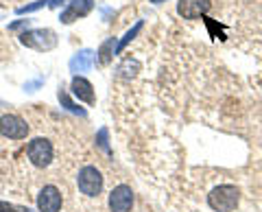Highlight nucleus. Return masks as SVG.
Instances as JSON below:
<instances>
[{"mask_svg":"<svg viewBox=\"0 0 262 212\" xmlns=\"http://www.w3.org/2000/svg\"><path fill=\"white\" fill-rule=\"evenodd\" d=\"M212 7V0H179L177 13L186 20H196L201 15H206Z\"/></svg>","mask_w":262,"mask_h":212,"instance_id":"obj_8","label":"nucleus"},{"mask_svg":"<svg viewBox=\"0 0 262 212\" xmlns=\"http://www.w3.org/2000/svg\"><path fill=\"white\" fill-rule=\"evenodd\" d=\"M134 208V190L127 184L116 186L110 193V210L112 212H131Z\"/></svg>","mask_w":262,"mask_h":212,"instance_id":"obj_6","label":"nucleus"},{"mask_svg":"<svg viewBox=\"0 0 262 212\" xmlns=\"http://www.w3.org/2000/svg\"><path fill=\"white\" fill-rule=\"evenodd\" d=\"M20 42L33 48V51H51V48L57 46V35L48 29H33V31H24L20 35Z\"/></svg>","mask_w":262,"mask_h":212,"instance_id":"obj_2","label":"nucleus"},{"mask_svg":"<svg viewBox=\"0 0 262 212\" xmlns=\"http://www.w3.org/2000/svg\"><path fill=\"white\" fill-rule=\"evenodd\" d=\"M59 101H61V103L66 105V108H68V110H70V112H75V114H79V116H83V114H85L83 110H81V108H77V105H75V103H72V101L68 99V94H66V92H63V90H59Z\"/></svg>","mask_w":262,"mask_h":212,"instance_id":"obj_14","label":"nucleus"},{"mask_svg":"<svg viewBox=\"0 0 262 212\" xmlns=\"http://www.w3.org/2000/svg\"><path fill=\"white\" fill-rule=\"evenodd\" d=\"M70 88H72V94H75L79 101H85L88 105L94 103V88H92V83H90L88 79L75 77V79H72V86Z\"/></svg>","mask_w":262,"mask_h":212,"instance_id":"obj_10","label":"nucleus"},{"mask_svg":"<svg viewBox=\"0 0 262 212\" xmlns=\"http://www.w3.org/2000/svg\"><path fill=\"white\" fill-rule=\"evenodd\" d=\"M151 3H155V5H160V3H164V0H151Z\"/></svg>","mask_w":262,"mask_h":212,"instance_id":"obj_18","label":"nucleus"},{"mask_svg":"<svg viewBox=\"0 0 262 212\" xmlns=\"http://www.w3.org/2000/svg\"><path fill=\"white\" fill-rule=\"evenodd\" d=\"M140 70V63H138L136 59H131V57H127L125 61L118 66V77H122V79H131V77H136V72Z\"/></svg>","mask_w":262,"mask_h":212,"instance_id":"obj_12","label":"nucleus"},{"mask_svg":"<svg viewBox=\"0 0 262 212\" xmlns=\"http://www.w3.org/2000/svg\"><path fill=\"white\" fill-rule=\"evenodd\" d=\"M63 0H48V7H59Z\"/></svg>","mask_w":262,"mask_h":212,"instance_id":"obj_17","label":"nucleus"},{"mask_svg":"<svg viewBox=\"0 0 262 212\" xmlns=\"http://www.w3.org/2000/svg\"><path fill=\"white\" fill-rule=\"evenodd\" d=\"M112 46H114V39H107V42H105L103 46H101V53H98V55H101V59H98V61H101V63H107L110 59H112Z\"/></svg>","mask_w":262,"mask_h":212,"instance_id":"obj_15","label":"nucleus"},{"mask_svg":"<svg viewBox=\"0 0 262 212\" xmlns=\"http://www.w3.org/2000/svg\"><path fill=\"white\" fill-rule=\"evenodd\" d=\"M238 201H241V190L232 184L216 186V188L208 195V203L214 212H232L238 206Z\"/></svg>","mask_w":262,"mask_h":212,"instance_id":"obj_1","label":"nucleus"},{"mask_svg":"<svg viewBox=\"0 0 262 212\" xmlns=\"http://www.w3.org/2000/svg\"><path fill=\"white\" fill-rule=\"evenodd\" d=\"M92 63H94V53L90 51V48H85V51H79L72 55V59H70V70L72 72H85L92 68Z\"/></svg>","mask_w":262,"mask_h":212,"instance_id":"obj_11","label":"nucleus"},{"mask_svg":"<svg viewBox=\"0 0 262 212\" xmlns=\"http://www.w3.org/2000/svg\"><path fill=\"white\" fill-rule=\"evenodd\" d=\"M92 9H94V0H72V3L68 5V9L61 13V22L70 24V22H75L79 18H83V15H88Z\"/></svg>","mask_w":262,"mask_h":212,"instance_id":"obj_9","label":"nucleus"},{"mask_svg":"<svg viewBox=\"0 0 262 212\" xmlns=\"http://www.w3.org/2000/svg\"><path fill=\"white\" fill-rule=\"evenodd\" d=\"M77 184H79V190L83 195H88V197H96V195L103 190V175L96 166H83L79 171Z\"/></svg>","mask_w":262,"mask_h":212,"instance_id":"obj_3","label":"nucleus"},{"mask_svg":"<svg viewBox=\"0 0 262 212\" xmlns=\"http://www.w3.org/2000/svg\"><path fill=\"white\" fill-rule=\"evenodd\" d=\"M0 134L5 138H9V140H22L29 134V125L18 114H5L0 118Z\"/></svg>","mask_w":262,"mask_h":212,"instance_id":"obj_5","label":"nucleus"},{"mask_svg":"<svg viewBox=\"0 0 262 212\" xmlns=\"http://www.w3.org/2000/svg\"><path fill=\"white\" fill-rule=\"evenodd\" d=\"M0 212H31V210L22 208V206H13V203H7V201H0Z\"/></svg>","mask_w":262,"mask_h":212,"instance_id":"obj_16","label":"nucleus"},{"mask_svg":"<svg viewBox=\"0 0 262 212\" xmlns=\"http://www.w3.org/2000/svg\"><path fill=\"white\" fill-rule=\"evenodd\" d=\"M140 31H142V22H138V24H136V27H134V29H131V31H127V33H125V37H122V39H120V42H118V46H116V53H120V51H122V48H125V46H127V44L131 42V39H134V37H136L138 33H140Z\"/></svg>","mask_w":262,"mask_h":212,"instance_id":"obj_13","label":"nucleus"},{"mask_svg":"<svg viewBox=\"0 0 262 212\" xmlns=\"http://www.w3.org/2000/svg\"><path fill=\"white\" fill-rule=\"evenodd\" d=\"M61 193L57 186H44L37 195V208L39 212H59L61 210Z\"/></svg>","mask_w":262,"mask_h":212,"instance_id":"obj_7","label":"nucleus"},{"mask_svg":"<svg viewBox=\"0 0 262 212\" xmlns=\"http://www.w3.org/2000/svg\"><path fill=\"white\" fill-rule=\"evenodd\" d=\"M27 153H29V160L37 168H44L53 162V144H51V140H46V138H35V140H31L27 146Z\"/></svg>","mask_w":262,"mask_h":212,"instance_id":"obj_4","label":"nucleus"}]
</instances>
